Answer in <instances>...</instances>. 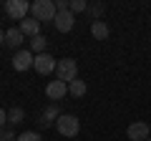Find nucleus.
<instances>
[{
  "mask_svg": "<svg viewBox=\"0 0 151 141\" xmlns=\"http://www.w3.org/2000/svg\"><path fill=\"white\" fill-rule=\"evenodd\" d=\"M126 136H129V141H149L151 126L146 124V121H134V124L126 129Z\"/></svg>",
  "mask_w": 151,
  "mask_h": 141,
  "instance_id": "nucleus-5",
  "label": "nucleus"
},
{
  "mask_svg": "<svg viewBox=\"0 0 151 141\" xmlns=\"http://www.w3.org/2000/svg\"><path fill=\"white\" fill-rule=\"evenodd\" d=\"M18 141H40V134H35V131H25V134L18 136Z\"/></svg>",
  "mask_w": 151,
  "mask_h": 141,
  "instance_id": "nucleus-18",
  "label": "nucleus"
},
{
  "mask_svg": "<svg viewBox=\"0 0 151 141\" xmlns=\"http://www.w3.org/2000/svg\"><path fill=\"white\" fill-rule=\"evenodd\" d=\"M3 10H5V15L13 18V20H25V13L30 10V5H28L25 0H5V3H3Z\"/></svg>",
  "mask_w": 151,
  "mask_h": 141,
  "instance_id": "nucleus-4",
  "label": "nucleus"
},
{
  "mask_svg": "<svg viewBox=\"0 0 151 141\" xmlns=\"http://www.w3.org/2000/svg\"><path fill=\"white\" fill-rule=\"evenodd\" d=\"M68 93V83H63V81H50L48 86H45V96L50 98V101H60V98Z\"/></svg>",
  "mask_w": 151,
  "mask_h": 141,
  "instance_id": "nucleus-9",
  "label": "nucleus"
},
{
  "mask_svg": "<svg viewBox=\"0 0 151 141\" xmlns=\"http://www.w3.org/2000/svg\"><path fill=\"white\" fill-rule=\"evenodd\" d=\"M91 35L96 40H106L108 35H111V28L106 25V20H93V25H91Z\"/></svg>",
  "mask_w": 151,
  "mask_h": 141,
  "instance_id": "nucleus-13",
  "label": "nucleus"
},
{
  "mask_svg": "<svg viewBox=\"0 0 151 141\" xmlns=\"http://www.w3.org/2000/svg\"><path fill=\"white\" fill-rule=\"evenodd\" d=\"M55 129H58L60 136L73 139V136H78V131H81V121L76 119L73 114H60L58 121H55Z\"/></svg>",
  "mask_w": 151,
  "mask_h": 141,
  "instance_id": "nucleus-2",
  "label": "nucleus"
},
{
  "mask_svg": "<svg viewBox=\"0 0 151 141\" xmlns=\"http://www.w3.org/2000/svg\"><path fill=\"white\" fill-rule=\"evenodd\" d=\"M3 43H5V33L0 30V45H3Z\"/></svg>",
  "mask_w": 151,
  "mask_h": 141,
  "instance_id": "nucleus-22",
  "label": "nucleus"
},
{
  "mask_svg": "<svg viewBox=\"0 0 151 141\" xmlns=\"http://www.w3.org/2000/svg\"><path fill=\"white\" fill-rule=\"evenodd\" d=\"M86 91H88L86 81H78V78H76L73 83H68V93H70V96H76V98H81V96H86Z\"/></svg>",
  "mask_w": 151,
  "mask_h": 141,
  "instance_id": "nucleus-14",
  "label": "nucleus"
},
{
  "mask_svg": "<svg viewBox=\"0 0 151 141\" xmlns=\"http://www.w3.org/2000/svg\"><path fill=\"white\" fill-rule=\"evenodd\" d=\"M8 121L10 124H20L23 121V109H10L8 111Z\"/></svg>",
  "mask_w": 151,
  "mask_h": 141,
  "instance_id": "nucleus-16",
  "label": "nucleus"
},
{
  "mask_svg": "<svg viewBox=\"0 0 151 141\" xmlns=\"http://www.w3.org/2000/svg\"><path fill=\"white\" fill-rule=\"evenodd\" d=\"M55 65H58V60H55L50 53H40V55H35L33 68H35L40 76H48V73H53V70H55Z\"/></svg>",
  "mask_w": 151,
  "mask_h": 141,
  "instance_id": "nucleus-6",
  "label": "nucleus"
},
{
  "mask_svg": "<svg viewBox=\"0 0 151 141\" xmlns=\"http://www.w3.org/2000/svg\"><path fill=\"white\" fill-rule=\"evenodd\" d=\"M149 141H151V136H149Z\"/></svg>",
  "mask_w": 151,
  "mask_h": 141,
  "instance_id": "nucleus-23",
  "label": "nucleus"
},
{
  "mask_svg": "<svg viewBox=\"0 0 151 141\" xmlns=\"http://www.w3.org/2000/svg\"><path fill=\"white\" fill-rule=\"evenodd\" d=\"M55 76H58V81H63V83H73L76 76H78V63H76L73 58L58 60V65H55Z\"/></svg>",
  "mask_w": 151,
  "mask_h": 141,
  "instance_id": "nucleus-3",
  "label": "nucleus"
},
{
  "mask_svg": "<svg viewBox=\"0 0 151 141\" xmlns=\"http://www.w3.org/2000/svg\"><path fill=\"white\" fill-rule=\"evenodd\" d=\"M53 25L58 28L60 33H70V30H73V25H76V15H73L70 10H63V13H58V15H55Z\"/></svg>",
  "mask_w": 151,
  "mask_h": 141,
  "instance_id": "nucleus-8",
  "label": "nucleus"
},
{
  "mask_svg": "<svg viewBox=\"0 0 151 141\" xmlns=\"http://www.w3.org/2000/svg\"><path fill=\"white\" fill-rule=\"evenodd\" d=\"M20 33L23 35H30V38H35V35H40V23L35 20V18H25V20H20Z\"/></svg>",
  "mask_w": 151,
  "mask_h": 141,
  "instance_id": "nucleus-10",
  "label": "nucleus"
},
{
  "mask_svg": "<svg viewBox=\"0 0 151 141\" xmlns=\"http://www.w3.org/2000/svg\"><path fill=\"white\" fill-rule=\"evenodd\" d=\"M58 116H60V109H58V103H50L48 109L43 111V116H40V124H43L45 129H48V126H55Z\"/></svg>",
  "mask_w": 151,
  "mask_h": 141,
  "instance_id": "nucleus-11",
  "label": "nucleus"
},
{
  "mask_svg": "<svg viewBox=\"0 0 151 141\" xmlns=\"http://www.w3.org/2000/svg\"><path fill=\"white\" fill-rule=\"evenodd\" d=\"M149 126H151V124H149Z\"/></svg>",
  "mask_w": 151,
  "mask_h": 141,
  "instance_id": "nucleus-24",
  "label": "nucleus"
},
{
  "mask_svg": "<svg viewBox=\"0 0 151 141\" xmlns=\"http://www.w3.org/2000/svg\"><path fill=\"white\" fill-rule=\"evenodd\" d=\"M30 13H33V18H35L40 25H43V23H53L55 15H58L53 0H35V3L30 5Z\"/></svg>",
  "mask_w": 151,
  "mask_h": 141,
  "instance_id": "nucleus-1",
  "label": "nucleus"
},
{
  "mask_svg": "<svg viewBox=\"0 0 151 141\" xmlns=\"http://www.w3.org/2000/svg\"><path fill=\"white\" fill-rule=\"evenodd\" d=\"M5 121H8V114H5V109H0V129H3Z\"/></svg>",
  "mask_w": 151,
  "mask_h": 141,
  "instance_id": "nucleus-21",
  "label": "nucleus"
},
{
  "mask_svg": "<svg viewBox=\"0 0 151 141\" xmlns=\"http://www.w3.org/2000/svg\"><path fill=\"white\" fill-rule=\"evenodd\" d=\"M0 141H18V136L10 129H5V131H0Z\"/></svg>",
  "mask_w": 151,
  "mask_h": 141,
  "instance_id": "nucleus-20",
  "label": "nucleus"
},
{
  "mask_svg": "<svg viewBox=\"0 0 151 141\" xmlns=\"http://www.w3.org/2000/svg\"><path fill=\"white\" fill-rule=\"evenodd\" d=\"M88 10H91V15L96 18V20H101V13H103V3H96V5H88Z\"/></svg>",
  "mask_w": 151,
  "mask_h": 141,
  "instance_id": "nucleus-19",
  "label": "nucleus"
},
{
  "mask_svg": "<svg viewBox=\"0 0 151 141\" xmlns=\"http://www.w3.org/2000/svg\"><path fill=\"white\" fill-rule=\"evenodd\" d=\"M23 38H25V35L20 33V28H8L5 30V45H10V48H20Z\"/></svg>",
  "mask_w": 151,
  "mask_h": 141,
  "instance_id": "nucleus-12",
  "label": "nucleus"
},
{
  "mask_svg": "<svg viewBox=\"0 0 151 141\" xmlns=\"http://www.w3.org/2000/svg\"><path fill=\"white\" fill-rule=\"evenodd\" d=\"M45 43H48V40H45V35H35V38L30 40V48L40 55V53H45Z\"/></svg>",
  "mask_w": 151,
  "mask_h": 141,
  "instance_id": "nucleus-15",
  "label": "nucleus"
},
{
  "mask_svg": "<svg viewBox=\"0 0 151 141\" xmlns=\"http://www.w3.org/2000/svg\"><path fill=\"white\" fill-rule=\"evenodd\" d=\"M83 10H88L86 0H70V13H83Z\"/></svg>",
  "mask_w": 151,
  "mask_h": 141,
  "instance_id": "nucleus-17",
  "label": "nucleus"
},
{
  "mask_svg": "<svg viewBox=\"0 0 151 141\" xmlns=\"http://www.w3.org/2000/svg\"><path fill=\"white\" fill-rule=\"evenodd\" d=\"M33 63H35V58H33L30 50H18V53L13 55V68H15L18 73H23V70L33 68Z\"/></svg>",
  "mask_w": 151,
  "mask_h": 141,
  "instance_id": "nucleus-7",
  "label": "nucleus"
}]
</instances>
